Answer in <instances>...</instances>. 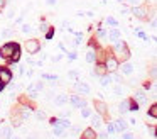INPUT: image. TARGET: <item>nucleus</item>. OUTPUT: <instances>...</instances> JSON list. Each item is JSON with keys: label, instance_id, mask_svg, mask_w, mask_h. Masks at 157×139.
<instances>
[{"label": "nucleus", "instance_id": "9d476101", "mask_svg": "<svg viewBox=\"0 0 157 139\" xmlns=\"http://www.w3.org/2000/svg\"><path fill=\"white\" fill-rule=\"evenodd\" d=\"M79 139H96V134H95V129L93 127H88L81 132V137Z\"/></svg>", "mask_w": 157, "mask_h": 139}, {"label": "nucleus", "instance_id": "6ab92c4d", "mask_svg": "<svg viewBox=\"0 0 157 139\" xmlns=\"http://www.w3.org/2000/svg\"><path fill=\"white\" fill-rule=\"evenodd\" d=\"M118 108H120V114H127V112H128V102L123 100L122 104L118 105Z\"/></svg>", "mask_w": 157, "mask_h": 139}, {"label": "nucleus", "instance_id": "a211bd4d", "mask_svg": "<svg viewBox=\"0 0 157 139\" xmlns=\"http://www.w3.org/2000/svg\"><path fill=\"white\" fill-rule=\"evenodd\" d=\"M86 61H88V63H95L96 61V53L93 49H90L88 53H86Z\"/></svg>", "mask_w": 157, "mask_h": 139}, {"label": "nucleus", "instance_id": "4be33fe9", "mask_svg": "<svg viewBox=\"0 0 157 139\" xmlns=\"http://www.w3.org/2000/svg\"><path fill=\"white\" fill-rule=\"evenodd\" d=\"M58 124H59V125H63L64 129H69V127H71V122L66 121V119H61V121H58Z\"/></svg>", "mask_w": 157, "mask_h": 139}, {"label": "nucleus", "instance_id": "b1692460", "mask_svg": "<svg viewBox=\"0 0 157 139\" xmlns=\"http://www.w3.org/2000/svg\"><path fill=\"white\" fill-rule=\"evenodd\" d=\"M113 93H115L117 97H122V95H123V88L120 87V85H117V87L113 88Z\"/></svg>", "mask_w": 157, "mask_h": 139}, {"label": "nucleus", "instance_id": "72a5a7b5", "mask_svg": "<svg viewBox=\"0 0 157 139\" xmlns=\"http://www.w3.org/2000/svg\"><path fill=\"white\" fill-rule=\"evenodd\" d=\"M123 139H133L132 132H123Z\"/></svg>", "mask_w": 157, "mask_h": 139}, {"label": "nucleus", "instance_id": "a19ab883", "mask_svg": "<svg viewBox=\"0 0 157 139\" xmlns=\"http://www.w3.org/2000/svg\"><path fill=\"white\" fill-rule=\"evenodd\" d=\"M127 3H130V5H135V3H139V0H125Z\"/></svg>", "mask_w": 157, "mask_h": 139}, {"label": "nucleus", "instance_id": "f8f14e48", "mask_svg": "<svg viewBox=\"0 0 157 139\" xmlns=\"http://www.w3.org/2000/svg\"><path fill=\"white\" fill-rule=\"evenodd\" d=\"M95 108L98 110L100 115H101V114H106V110H108L106 104H105V102H101V100H96V102H95Z\"/></svg>", "mask_w": 157, "mask_h": 139}, {"label": "nucleus", "instance_id": "f3484780", "mask_svg": "<svg viewBox=\"0 0 157 139\" xmlns=\"http://www.w3.org/2000/svg\"><path fill=\"white\" fill-rule=\"evenodd\" d=\"M91 124L95 129H100V125H101V117H100V115H91Z\"/></svg>", "mask_w": 157, "mask_h": 139}, {"label": "nucleus", "instance_id": "1a4fd4ad", "mask_svg": "<svg viewBox=\"0 0 157 139\" xmlns=\"http://www.w3.org/2000/svg\"><path fill=\"white\" fill-rule=\"evenodd\" d=\"M75 88H76L78 92H81L83 95H88L90 92H91V90H90V87H88V85H86V83H83V81H76V83H75Z\"/></svg>", "mask_w": 157, "mask_h": 139}, {"label": "nucleus", "instance_id": "aec40b11", "mask_svg": "<svg viewBox=\"0 0 157 139\" xmlns=\"http://www.w3.org/2000/svg\"><path fill=\"white\" fill-rule=\"evenodd\" d=\"M110 85H112V78H110V76H103L101 78V87L106 88V87H110Z\"/></svg>", "mask_w": 157, "mask_h": 139}, {"label": "nucleus", "instance_id": "ea45409f", "mask_svg": "<svg viewBox=\"0 0 157 139\" xmlns=\"http://www.w3.org/2000/svg\"><path fill=\"white\" fill-rule=\"evenodd\" d=\"M71 132H73V136H78V134H79V129H78V127H73Z\"/></svg>", "mask_w": 157, "mask_h": 139}, {"label": "nucleus", "instance_id": "473e14b6", "mask_svg": "<svg viewBox=\"0 0 157 139\" xmlns=\"http://www.w3.org/2000/svg\"><path fill=\"white\" fill-rule=\"evenodd\" d=\"M34 87H36V90H37V92H39V90H44V83H42V81H37Z\"/></svg>", "mask_w": 157, "mask_h": 139}, {"label": "nucleus", "instance_id": "39448f33", "mask_svg": "<svg viewBox=\"0 0 157 139\" xmlns=\"http://www.w3.org/2000/svg\"><path fill=\"white\" fill-rule=\"evenodd\" d=\"M132 14L137 17V19H142V20H147V19H149V17H147L149 14H147V9H145V7H133V9H132Z\"/></svg>", "mask_w": 157, "mask_h": 139}, {"label": "nucleus", "instance_id": "5701e85b", "mask_svg": "<svg viewBox=\"0 0 157 139\" xmlns=\"http://www.w3.org/2000/svg\"><path fill=\"white\" fill-rule=\"evenodd\" d=\"M31 115H32L31 108H22V119H31Z\"/></svg>", "mask_w": 157, "mask_h": 139}, {"label": "nucleus", "instance_id": "423d86ee", "mask_svg": "<svg viewBox=\"0 0 157 139\" xmlns=\"http://www.w3.org/2000/svg\"><path fill=\"white\" fill-rule=\"evenodd\" d=\"M68 100L71 102L73 107H79V108H81V107H86V102L83 100V98L79 97V95H71V97H69Z\"/></svg>", "mask_w": 157, "mask_h": 139}, {"label": "nucleus", "instance_id": "2f4dec72", "mask_svg": "<svg viewBox=\"0 0 157 139\" xmlns=\"http://www.w3.org/2000/svg\"><path fill=\"white\" fill-rule=\"evenodd\" d=\"M106 24H110V26H117V20L113 19V17H106Z\"/></svg>", "mask_w": 157, "mask_h": 139}, {"label": "nucleus", "instance_id": "e433bc0d", "mask_svg": "<svg viewBox=\"0 0 157 139\" xmlns=\"http://www.w3.org/2000/svg\"><path fill=\"white\" fill-rule=\"evenodd\" d=\"M46 3H48L49 7H52V5H56V3H58V0H46Z\"/></svg>", "mask_w": 157, "mask_h": 139}, {"label": "nucleus", "instance_id": "f03ea898", "mask_svg": "<svg viewBox=\"0 0 157 139\" xmlns=\"http://www.w3.org/2000/svg\"><path fill=\"white\" fill-rule=\"evenodd\" d=\"M105 70L110 71V73H115L118 70V59L115 56H106L105 59Z\"/></svg>", "mask_w": 157, "mask_h": 139}, {"label": "nucleus", "instance_id": "58836bf2", "mask_svg": "<svg viewBox=\"0 0 157 139\" xmlns=\"http://www.w3.org/2000/svg\"><path fill=\"white\" fill-rule=\"evenodd\" d=\"M48 29H49V27H48V24H42V26H41V29H39V31H42V32H46Z\"/></svg>", "mask_w": 157, "mask_h": 139}, {"label": "nucleus", "instance_id": "ddd939ff", "mask_svg": "<svg viewBox=\"0 0 157 139\" xmlns=\"http://www.w3.org/2000/svg\"><path fill=\"white\" fill-rule=\"evenodd\" d=\"M108 39H110V43H117V41H120V31L118 29H110Z\"/></svg>", "mask_w": 157, "mask_h": 139}, {"label": "nucleus", "instance_id": "c03bdc74", "mask_svg": "<svg viewBox=\"0 0 157 139\" xmlns=\"http://www.w3.org/2000/svg\"><path fill=\"white\" fill-rule=\"evenodd\" d=\"M27 139H37V136H36V134H31V136H29Z\"/></svg>", "mask_w": 157, "mask_h": 139}, {"label": "nucleus", "instance_id": "20e7f679", "mask_svg": "<svg viewBox=\"0 0 157 139\" xmlns=\"http://www.w3.org/2000/svg\"><path fill=\"white\" fill-rule=\"evenodd\" d=\"M12 81V71L9 68H0V83H10Z\"/></svg>", "mask_w": 157, "mask_h": 139}, {"label": "nucleus", "instance_id": "dca6fc26", "mask_svg": "<svg viewBox=\"0 0 157 139\" xmlns=\"http://www.w3.org/2000/svg\"><path fill=\"white\" fill-rule=\"evenodd\" d=\"M0 136H2L4 139H9V137L12 136V131H10V127H7V125H5V127H2V129H0Z\"/></svg>", "mask_w": 157, "mask_h": 139}, {"label": "nucleus", "instance_id": "49530a36", "mask_svg": "<svg viewBox=\"0 0 157 139\" xmlns=\"http://www.w3.org/2000/svg\"><path fill=\"white\" fill-rule=\"evenodd\" d=\"M2 88H4V83H0V90H2Z\"/></svg>", "mask_w": 157, "mask_h": 139}, {"label": "nucleus", "instance_id": "cd10ccee", "mask_svg": "<svg viewBox=\"0 0 157 139\" xmlns=\"http://www.w3.org/2000/svg\"><path fill=\"white\" fill-rule=\"evenodd\" d=\"M105 64H98V66H96V73H98V75H103V73H105Z\"/></svg>", "mask_w": 157, "mask_h": 139}, {"label": "nucleus", "instance_id": "c9c22d12", "mask_svg": "<svg viewBox=\"0 0 157 139\" xmlns=\"http://www.w3.org/2000/svg\"><path fill=\"white\" fill-rule=\"evenodd\" d=\"M69 78H73V80H78V73H76V71H69Z\"/></svg>", "mask_w": 157, "mask_h": 139}, {"label": "nucleus", "instance_id": "c85d7f7f", "mask_svg": "<svg viewBox=\"0 0 157 139\" xmlns=\"http://www.w3.org/2000/svg\"><path fill=\"white\" fill-rule=\"evenodd\" d=\"M106 132H110V134H113V132H117L115 131V127H113V124L110 122V124H106Z\"/></svg>", "mask_w": 157, "mask_h": 139}, {"label": "nucleus", "instance_id": "c756f323", "mask_svg": "<svg viewBox=\"0 0 157 139\" xmlns=\"http://www.w3.org/2000/svg\"><path fill=\"white\" fill-rule=\"evenodd\" d=\"M12 36V31L10 29H4L2 31V37H10Z\"/></svg>", "mask_w": 157, "mask_h": 139}, {"label": "nucleus", "instance_id": "0eeeda50", "mask_svg": "<svg viewBox=\"0 0 157 139\" xmlns=\"http://www.w3.org/2000/svg\"><path fill=\"white\" fill-rule=\"evenodd\" d=\"M68 95L66 93H59V95H54V105H58V107H63L64 104H68Z\"/></svg>", "mask_w": 157, "mask_h": 139}, {"label": "nucleus", "instance_id": "bb28decb", "mask_svg": "<svg viewBox=\"0 0 157 139\" xmlns=\"http://www.w3.org/2000/svg\"><path fill=\"white\" fill-rule=\"evenodd\" d=\"M21 31H22L24 34L31 32V31H32V29H31V24H22V29H21Z\"/></svg>", "mask_w": 157, "mask_h": 139}, {"label": "nucleus", "instance_id": "de8ad7c7", "mask_svg": "<svg viewBox=\"0 0 157 139\" xmlns=\"http://www.w3.org/2000/svg\"><path fill=\"white\" fill-rule=\"evenodd\" d=\"M117 2H120V3H123V2H125V0H117Z\"/></svg>", "mask_w": 157, "mask_h": 139}, {"label": "nucleus", "instance_id": "09e8293b", "mask_svg": "<svg viewBox=\"0 0 157 139\" xmlns=\"http://www.w3.org/2000/svg\"><path fill=\"white\" fill-rule=\"evenodd\" d=\"M101 3H103V5H105V3H106V0H101Z\"/></svg>", "mask_w": 157, "mask_h": 139}, {"label": "nucleus", "instance_id": "4c0bfd02", "mask_svg": "<svg viewBox=\"0 0 157 139\" xmlns=\"http://www.w3.org/2000/svg\"><path fill=\"white\" fill-rule=\"evenodd\" d=\"M36 115H37V119H46V114H44V112H41V110H39Z\"/></svg>", "mask_w": 157, "mask_h": 139}, {"label": "nucleus", "instance_id": "7c9ffc66", "mask_svg": "<svg viewBox=\"0 0 157 139\" xmlns=\"http://www.w3.org/2000/svg\"><path fill=\"white\" fill-rule=\"evenodd\" d=\"M112 78L113 81H117V83H120V81H122V76H120V75H117V73H113V76H110Z\"/></svg>", "mask_w": 157, "mask_h": 139}, {"label": "nucleus", "instance_id": "6e6552de", "mask_svg": "<svg viewBox=\"0 0 157 139\" xmlns=\"http://www.w3.org/2000/svg\"><path fill=\"white\" fill-rule=\"evenodd\" d=\"M113 127H115L117 132H125L127 129V122L123 121V119H117L115 122H113Z\"/></svg>", "mask_w": 157, "mask_h": 139}, {"label": "nucleus", "instance_id": "412c9836", "mask_svg": "<svg viewBox=\"0 0 157 139\" xmlns=\"http://www.w3.org/2000/svg\"><path fill=\"white\" fill-rule=\"evenodd\" d=\"M19 58H21V51H19V46L14 49V53H12V56H10V59L12 61H19Z\"/></svg>", "mask_w": 157, "mask_h": 139}, {"label": "nucleus", "instance_id": "393cba45", "mask_svg": "<svg viewBox=\"0 0 157 139\" xmlns=\"http://www.w3.org/2000/svg\"><path fill=\"white\" fill-rule=\"evenodd\" d=\"M149 114H150V117H154V119H155V117H157V105H155V104H154V105H152V107H150V110H149Z\"/></svg>", "mask_w": 157, "mask_h": 139}, {"label": "nucleus", "instance_id": "f704fd0d", "mask_svg": "<svg viewBox=\"0 0 157 139\" xmlns=\"http://www.w3.org/2000/svg\"><path fill=\"white\" fill-rule=\"evenodd\" d=\"M98 36H100V37H101V39H103V37H105V36H106V32H105V29H101V27H100V29H98Z\"/></svg>", "mask_w": 157, "mask_h": 139}, {"label": "nucleus", "instance_id": "2eb2a0df", "mask_svg": "<svg viewBox=\"0 0 157 139\" xmlns=\"http://www.w3.org/2000/svg\"><path fill=\"white\" fill-rule=\"evenodd\" d=\"M27 95H29L31 98H37V97H39V92L36 90V87H34V85L27 87Z\"/></svg>", "mask_w": 157, "mask_h": 139}, {"label": "nucleus", "instance_id": "7ed1b4c3", "mask_svg": "<svg viewBox=\"0 0 157 139\" xmlns=\"http://www.w3.org/2000/svg\"><path fill=\"white\" fill-rule=\"evenodd\" d=\"M24 47H25V51H27L29 54H36L39 49H41V43H39L37 39H29L27 43L24 44Z\"/></svg>", "mask_w": 157, "mask_h": 139}, {"label": "nucleus", "instance_id": "37998d69", "mask_svg": "<svg viewBox=\"0 0 157 139\" xmlns=\"http://www.w3.org/2000/svg\"><path fill=\"white\" fill-rule=\"evenodd\" d=\"M69 114H71V112H69V110H63V114H61V117H63V119H64V117H66V115H69Z\"/></svg>", "mask_w": 157, "mask_h": 139}, {"label": "nucleus", "instance_id": "8fccbe9b", "mask_svg": "<svg viewBox=\"0 0 157 139\" xmlns=\"http://www.w3.org/2000/svg\"><path fill=\"white\" fill-rule=\"evenodd\" d=\"M0 107H2V104H0Z\"/></svg>", "mask_w": 157, "mask_h": 139}, {"label": "nucleus", "instance_id": "a18cd8bd", "mask_svg": "<svg viewBox=\"0 0 157 139\" xmlns=\"http://www.w3.org/2000/svg\"><path fill=\"white\" fill-rule=\"evenodd\" d=\"M9 139H21V137H19V136H10Z\"/></svg>", "mask_w": 157, "mask_h": 139}, {"label": "nucleus", "instance_id": "79ce46f5", "mask_svg": "<svg viewBox=\"0 0 157 139\" xmlns=\"http://www.w3.org/2000/svg\"><path fill=\"white\" fill-rule=\"evenodd\" d=\"M5 5H7V0H0V9H4Z\"/></svg>", "mask_w": 157, "mask_h": 139}, {"label": "nucleus", "instance_id": "9b49d317", "mask_svg": "<svg viewBox=\"0 0 157 139\" xmlns=\"http://www.w3.org/2000/svg\"><path fill=\"white\" fill-rule=\"evenodd\" d=\"M118 68H120V66H118ZM120 70H122V75L128 76V75H132V73H133V64L127 61V63H123V64H122V68H120Z\"/></svg>", "mask_w": 157, "mask_h": 139}, {"label": "nucleus", "instance_id": "a878e982", "mask_svg": "<svg viewBox=\"0 0 157 139\" xmlns=\"http://www.w3.org/2000/svg\"><path fill=\"white\" fill-rule=\"evenodd\" d=\"M81 115H83V117H90V115H91V108H88V107H83V110H81Z\"/></svg>", "mask_w": 157, "mask_h": 139}, {"label": "nucleus", "instance_id": "4468645a", "mask_svg": "<svg viewBox=\"0 0 157 139\" xmlns=\"http://www.w3.org/2000/svg\"><path fill=\"white\" fill-rule=\"evenodd\" d=\"M135 100L139 102V105H147V98H145V95H144V92H137Z\"/></svg>", "mask_w": 157, "mask_h": 139}, {"label": "nucleus", "instance_id": "f257e3e1", "mask_svg": "<svg viewBox=\"0 0 157 139\" xmlns=\"http://www.w3.org/2000/svg\"><path fill=\"white\" fill-rule=\"evenodd\" d=\"M15 47H17V44H15V43H7L5 46L0 47V56L5 58V59H10V56H12V53H14Z\"/></svg>", "mask_w": 157, "mask_h": 139}]
</instances>
